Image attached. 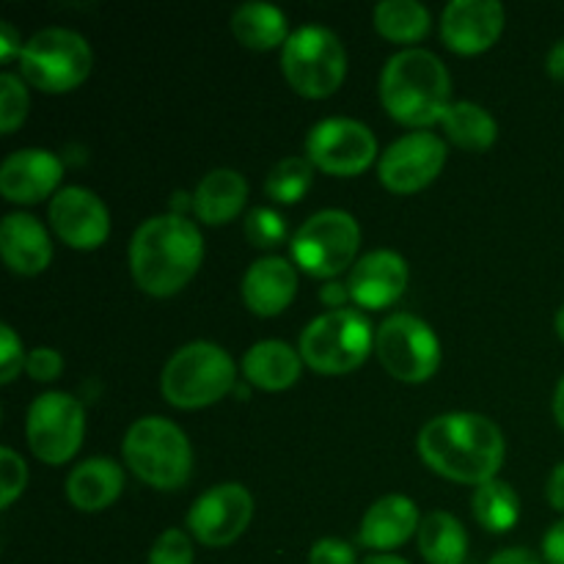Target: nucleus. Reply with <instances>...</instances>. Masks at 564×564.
<instances>
[{
  "mask_svg": "<svg viewBox=\"0 0 564 564\" xmlns=\"http://www.w3.org/2000/svg\"><path fill=\"white\" fill-rule=\"evenodd\" d=\"M253 518V499L242 485L224 482L209 488L193 501L187 512V529L209 549L231 545L248 529Z\"/></svg>",
  "mask_w": 564,
  "mask_h": 564,
  "instance_id": "obj_13",
  "label": "nucleus"
},
{
  "mask_svg": "<svg viewBox=\"0 0 564 564\" xmlns=\"http://www.w3.org/2000/svg\"><path fill=\"white\" fill-rule=\"evenodd\" d=\"M505 31V6L499 0H452L441 14V36L460 55L485 53Z\"/></svg>",
  "mask_w": 564,
  "mask_h": 564,
  "instance_id": "obj_16",
  "label": "nucleus"
},
{
  "mask_svg": "<svg viewBox=\"0 0 564 564\" xmlns=\"http://www.w3.org/2000/svg\"><path fill=\"white\" fill-rule=\"evenodd\" d=\"M554 416L560 422V427L564 430V378L556 386V394H554Z\"/></svg>",
  "mask_w": 564,
  "mask_h": 564,
  "instance_id": "obj_44",
  "label": "nucleus"
},
{
  "mask_svg": "<svg viewBox=\"0 0 564 564\" xmlns=\"http://www.w3.org/2000/svg\"><path fill=\"white\" fill-rule=\"evenodd\" d=\"M50 224L66 246L94 251L110 235V213L88 187H61L50 202Z\"/></svg>",
  "mask_w": 564,
  "mask_h": 564,
  "instance_id": "obj_15",
  "label": "nucleus"
},
{
  "mask_svg": "<svg viewBox=\"0 0 564 564\" xmlns=\"http://www.w3.org/2000/svg\"><path fill=\"white\" fill-rule=\"evenodd\" d=\"M301 350H292L286 341L264 339L257 341L242 358V375L251 386L264 391H284L301 378Z\"/></svg>",
  "mask_w": 564,
  "mask_h": 564,
  "instance_id": "obj_24",
  "label": "nucleus"
},
{
  "mask_svg": "<svg viewBox=\"0 0 564 564\" xmlns=\"http://www.w3.org/2000/svg\"><path fill=\"white\" fill-rule=\"evenodd\" d=\"M375 28L400 44L419 42L430 31V11L416 0H383L375 6Z\"/></svg>",
  "mask_w": 564,
  "mask_h": 564,
  "instance_id": "obj_29",
  "label": "nucleus"
},
{
  "mask_svg": "<svg viewBox=\"0 0 564 564\" xmlns=\"http://www.w3.org/2000/svg\"><path fill=\"white\" fill-rule=\"evenodd\" d=\"M419 551L427 564H463L468 554V534L452 512L435 510L422 518Z\"/></svg>",
  "mask_w": 564,
  "mask_h": 564,
  "instance_id": "obj_26",
  "label": "nucleus"
},
{
  "mask_svg": "<svg viewBox=\"0 0 564 564\" xmlns=\"http://www.w3.org/2000/svg\"><path fill=\"white\" fill-rule=\"evenodd\" d=\"M25 350L11 325H0V383H11L25 367Z\"/></svg>",
  "mask_w": 564,
  "mask_h": 564,
  "instance_id": "obj_35",
  "label": "nucleus"
},
{
  "mask_svg": "<svg viewBox=\"0 0 564 564\" xmlns=\"http://www.w3.org/2000/svg\"><path fill=\"white\" fill-rule=\"evenodd\" d=\"M281 72L301 97H330L347 75L345 44L323 25L297 28L281 50Z\"/></svg>",
  "mask_w": 564,
  "mask_h": 564,
  "instance_id": "obj_7",
  "label": "nucleus"
},
{
  "mask_svg": "<svg viewBox=\"0 0 564 564\" xmlns=\"http://www.w3.org/2000/svg\"><path fill=\"white\" fill-rule=\"evenodd\" d=\"M28 468L22 457L11 446L0 449V507L14 505L17 496L25 490Z\"/></svg>",
  "mask_w": 564,
  "mask_h": 564,
  "instance_id": "obj_34",
  "label": "nucleus"
},
{
  "mask_svg": "<svg viewBox=\"0 0 564 564\" xmlns=\"http://www.w3.org/2000/svg\"><path fill=\"white\" fill-rule=\"evenodd\" d=\"M248 198V182L235 169H213L193 193V213L209 226L235 220L242 213Z\"/></svg>",
  "mask_w": 564,
  "mask_h": 564,
  "instance_id": "obj_23",
  "label": "nucleus"
},
{
  "mask_svg": "<svg viewBox=\"0 0 564 564\" xmlns=\"http://www.w3.org/2000/svg\"><path fill=\"white\" fill-rule=\"evenodd\" d=\"M543 560L545 564H564V518L545 532Z\"/></svg>",
  "mask_w": 564,
  "mask_h": 564,
  "instance_id": "obj_38",
  "label": "nucleus"
},
{
  "mask_svg": "<svg viewBox=\"0 0 564 564\" xmlns=\"http://www.w3.org/2000/svg\"><path fill=\"white\" fill-rule=\"evenodd\" d=\"M297 292V273L290 259L262 257L242 275V301L259 317H275L292 303Z\"/></svg>",
  "mask_w": 564,
  "mask_h": 564,
  "instance_id": "obj_19",
  "label": "nucleus"
},
{
  "mask_svg": "<svg viewBox=\"0 0 564 564\" xmlns=\"http://www.w3.org/2000/svg\"><path fill=\"white\" fill-rule=\"evenodd\" d=\"M28 116V88L22 77L3 72L0 75V130L9 135Z\"/></svg>",
  "mask_w": 564,
  "mask_h": 564,
  "instance_id": "obj_31",
  "label": "nucleus"
},
{
  "mask_svg": "<svg viewBox=\"0 0 564 564\" xmlns=\"http://www.w3.org/2000/svg\"><path fill=\"white\" fill-rule=\"evenodd\" d=\"M314 165L308 158H284L270 169L264 193L279 204H297L312 187Z\"/></svg>",
  "mask_w": 564,
  "mask_h": 564,
  "instance_id": "obj_30",
  "label": "nucleus"
},
{
  "mask_svg": "<svg viewBox=\"0 0 564 564\" xmlns=\"http://www.w3.org/2000/svg\"><path fill=\"white\" fill-rule=\"evenodd\" d=\"M124 463L152 488L176 490L193 474L191 441L171 419L143 416L127 430Z\"/></svg>",
  "mask_w": 564,
  "mask_h": 564,
  "instance_id": "obj_4",
  "label": "nucleus"
},
{
  "mask_svg": "<svg viewBox=\"0 0 564 564\" xmlns=\"http://www.w3.org/2000/svg\"><path fill=\"white\" fill-rule=\"evenodd\" d=\"M364 564H411V562L400 560V556H394V554H372Z\"/></svg>",
  "mask_w": 564,
  "mask_h": 564,
  "instance_id": "obj_45",
  "label": "nucleus"
},
{
  "mask_svg": "<svg viewBox=\"0 0 564 564\" xmlns=\"http://www.w3.org/2000/svg\"><path fill=\"white\" fill-rule=\"evenodd\" d=\"M319 297H323L325 303H330V306H334V312H336V308H341V303L350 297V290H347V286H341V284H328V286H323Z\"/></svg>",
  "mask_w": 564,
  "mask_h": 564,
  "instance_id": "obj_43",
  "label": "nucleus"
},
{
  "mask_svg": "<svg viewBox=\"0 0 564 564\" xmlns=\"http://www.w3.org/2000/svg\"><path fill=\"white\" fill-rule=\"evenodd\" d=\"M308 564H358L356 551L339 538H323L308 551Z\"/></svg>",
  "mask_w": 564,
  "mask_h": 564,
  "instance_id": "obj_37",
  "label": "nucleus"
},
{
  "mask_svg": "<svg viewBox=\"0 0 564 564\" xmlns=\"http://www.w3.org/2000/svg\"><path fill=\"white\" fill-rule=\"evenodd\" d=\"M0 253L9 270L20 275H36L47 270L53 259V242L47 229L33 215L11 213L0 224Z\"/></svg>",
  "mask_w": 564,
  "mask_h": 564,
  "instance_id": "obj_20",
  "label": "nucleus"
},
{
  "mask_svg": "<svg viewBox=\"0 0 564 564\" xmlns=\"http://www.w3.org/2000/svg\"><path fill=\"white\" fill-rule=\"evenodd\" d=\"M91 61V47L80 33L69 28H44L22 47L20 69L39 91L64 94L86 80Z\"/></svg>",
  "mask_w": 564,
  "mask_h": 564,
  "instance_id": "obj_8",
  "label": "nucleus"
},
{
  "mask_svg": "<svg viewBox=\"0 0 564 564\" xmlns=\"http://www.w3.org/2000/svg\"><path fill=\"white\" fill-rule=\"evenodd\" d=\"M124 488V471L110 457H88L72 468L66 499L80 512H99L113 505Z\"/></svg>",
  "mask_w": 564,
  "mask_h": 564,
  "instance_id": "obj_22",
  "label": "nucleus"
},
{
  "mask_svg": "<svg viewBox=\"0 0 564 564\" xmlns=\"http://www.w3.org/2000/svg\"><path fill=\"white\" fill-rule=\"evenodd\" d=\"M419 527L422 521H419L416 505L408 496L391 494L369 507L358 529V540L372 551H391L419 534Z\"/></svg>",
  "mask_w": 564,
  "mask_h": 564,
  "instance_id": "obj_21",
  "label": "nucleus"
},
{
  "mask_svg": "<svg viewBox=\"0 0 564 564\" xmlns=\"http://www.w3.org/2000/svg\"><path fill=\"white\" fill-rule=\"evenodd\" d=\"M378 138L364 121L323 119L312 127L306 138V158L319 171L334 176H356L375 163Z\"/></svg>",
  "mask_w": 564,
  "mask_h": 564,
  "instance_id": "obj_12",
  "label": "nucleus"
},
{
  "mask_svg": "<svg viewBox=\"0 0 564 564\" xmlns=\"http://www.w3.org/2000/svg\"><path fill=\"white\" fill-rule=\"evenodd\" d=\"M416 446L435 474L477 488L496 479L507 452L505 435L488 416L463 411L430 419Z\"/></svg>",
  "mask_w": 564,
  "mask_h": 564,
  "instance_id": "obj_1",
  "label": "nucleus"
},
{
  "mask_svg": "<svg viewBox=\"0 0 564 564\" xmlns=\"http://www.w3.org/2000/svg\"><path fill=\"white\" fill-rule=\"evenodd\" d=\"M441 124H444L449 141L455 147L468 149V152H485V149L494 147L496 135H499V124H496L494 116L482 105L468 102V99L452 102Z\"/></svg>",
  "mask_w": 564,
  "mask_h": 564,
  "instance_id": "obj_27",
  "label": "nucleus"
},
{
  "mask_svg": "<svg viewBox=\"0 0 564 564\" xmlns=\"http://www.w3.org/2000/svg\"><path fill=\"white\" fill-rule=\"evenodd\" d=\"M246 237L257 248H275L284 242L286 237V224L275 209L257 207L248 213L246 218Z\"/></svg>",
  "mask_w": 564,
  "mask_h": 564,
  "instance_id": "obj_32",
  "label": "nucleus"
},
{
  "mask_svg": "<svg viewBox=\"0 0 564 564\" xmlns=\"http://www.w3.org/2000/svg\"><path fill=\"white\" fill-rule=\"evenodd\" d=\"M193 540L182 529H165L149 551V564H193Z\"/></svg>",
  "mask_w": 564,
  "mask_h": 564,
  "instance_id": "obj_33",
  "label": "nucleus"
},
{
  "mask_svg": "<svg viewBox=\"0 0 564 564\" xmlns=\"http://www.w3.org/2000/svg\"><path fill=\"white\" fill-rule=\"evenodd\" d=\"M202 259V231L182 213L143 220L132 235L130 273L147 295H176L198 273Z\"/></svg>",
  "mask_w": 564,
  "mask_h": 564,
  "instance_id": "obj_2",
  "label": "nucleus"
},
{
  "mask_svg": "<svg viewBox=\"0 0 564 564\" xmlns=\"http://www.w3.org/2000/svg\"><path fill=\"white\" fill-rule=\"evenodd\" d=\"M22 47H25V44H22L20 36H17L14 25H11V22H6V20L0 22V61H11L14 55L20 58Z\"/></svg>",
  "mask_w": 564,
  "mask_h": 564,
  "instance_id": "obj_39",
  "label": "nucleus"
},
{
  "mask_svg": "<svg viewBox=\"0 0 564 564\" xmlns=\"http://www.w3.org/2000/svg\"><path fill=\"white\" fill-rule=\"evenodd\" d=\"M408 286V262L397 251L380 248L352 264L347 290L361 308H389Z\"/></svg>",
  "mask_w": 564,
  "mask_h": 564,
  "instance_id": "obj_18",
  "label": "nucleus"
},
{
  "mask_svg": "<svg viewBox=\"0 0 564 564\" xmlns=\"http://www.w3.org/2000/svg\"><path fill=\"white\" fill-rule=\"evenodd\" d=\"M237 367L224 347L191 341L169 358L163 369V397L176 408H207L235 389Z\"/></svg>",
  "mask_w": 564,
  "mask_h": 564,
  "instance_id": "obj_5",
  "label": "nucleus"
},
{
  "mask_svg": "<svg viewBox=\"0 0 564 564\" xmlns=\"http://www.w3.org/2000/svg\"><path fill=\"white\" fill-rule=\"evenodd\" d=\"M290 246L303 273L330 279L352 264L361 246V229L345 209H319L292 235Z\"/></svg>",
  "mask_w": 564,
  "mask_h": 564,
  "instance_id": "obj_9",
  "label": "nucleus"
},
{
  "mask_svg": "<svg viewBox=\"0 0 564 564\" xmlns=\"http://www.w3.org/2000/svg\"><path fill=\"white\" fill-rule=\"evenodd\" d=\"M375 347V330L356 308H336L301 334L303 364L319 375H347L361 367Z\"/></svg>",
  "mask_w": 564,
  "mask_h": 564,
  "instance_id": "obj_6",
  "label": "nucleus"
},
{
  "mask_svg": "<svg viewBox=\"0 0 564 564\" xmlns=\"http://www.w3.org/2000/svg\"><path fill=\"white\" fill-rule=\"evenodd\" d=\"M28 446L47 466H64L77 455L86 435V411L64 391H47L28 408Z\"/></svg>",
  "mask_w": 564,
  "mask_h": 564,
  "instance_id": "obj_11",
  "label": "nucleus"
},
{
  "mask_svg": "<svg viewBox=\"0 0 564 564\" xmlns=\"http://www.w3.org/2000/svg\"><path fill=\"white\" fill-rule=\"evenodd\" d=\"M61 369H64V358H61L58 350H53V347H36V350L28 352L25 372L31 375L33 380H39V383L55 380L61 375Z\"/></svg>",
  "mask_w": 564,
  "mask_h": 564,
  "instance_id": "obj_36",
  "label": "nucleus"
},
{
  "mask_svg": "<svg viewBox=\"0 0 564 564\" xmlns=\"http://www.w3.org/2000/svg\"><path fill=\"white\" fill-rule=\"evenodd\" d=\"M545 496H549L551 507H554L556 512H564V460L554 468V471H551Z\"/></svg>",
  "mask_w": 564,
  "mask_h": 564,
  "instance_id": "obj_40",
  "label": "nucleus"
},
{
  "mask_svg": "<svg viewBox=\"0 0 564 564\" xmlns=\"http://www.w3.org/2000/svg\"><path fill=\"white\" fill-rule=\"evenodd\" d=\"M471 507L479 527H485L494 534L510 532L518 523V518H521V501H518V494L512 490V485L501 482V479H490V482L479 485L477 494H474Z\"/></svg>",
  "mask_w": 564,
  "mask_h": 564,
  "instance_id": "obj_28",
  "label": "nucleus"
},
{
  "mask_svg": "<svg viewBox=\"0 0 564 564\" xmlns=\"http://www.w3.org/2000/svg\"><path fill=\"white\" fill-rule=\"evenodd\" d=\"M375 352L389 375L405 383H424L441 367V341L424 319L391 314L375 330Z\"/></svg>",
  "mask_w": 564,
  "mask_h": 564,
  "instance_id": "obj_10",
  "label": "nucleus"
},
{
  "mask_svg": "<svg viewBox=\"0 0 564 564\" xmlns=\"http://www.w3.org/2000/svg\"><path fill=\"white\" fill-rule=\"evenodd\" d=\"M446 143L435 132L416 130L397 138L378 163V176L391 193H416L441 174Z\"/></svg>",
  "mask_w": 564,
  "mask_h": 564,
  "instance_id": "obj_14",
  "label": "nucleus"
},
{
  "mask_svg": "<svg viewBox=\"0 0 564 564\" xmlns=\"http://www.w3.org/2000/svg\"><path fill=\"white\" fill-rule=\"evenodd\" d=\"M61 176L64 163L53 152L20 149L0 165V193L14 204H36L61 185Z\"/></svg>",
  "mask_w": 564,
  "mask_h": 564,
  "instance_id": "obj_17",
  "label": "nucleus"
},
{
  "mask_svg": "<svg viewBox=\"0 0 564 564\" xmlns=\"http://www.w3.org/2000/svg\"><path fill=\"white\" fill-rule=\"evenodd\" d=\"M231 31L246 47L273 50L290 39V20L279 6L242 3L231 14Z\"/></svg>",
  "mask_w": 564,
  "mask_h": 564,
  "instance_id": "obj_25",
  "label": "nucleus"
},
{
  "mask_svg": "<svg viewBox=\"0 0 564 564\" xmlns=\"http://www.w3.org/2000/svg\"><path fill=\"white\" fill-rule=\"evenodd\" d=\"M452 80L444 61L422 47L391 55L380 75V99L391 119L408 127H430L449 108Z\"/></svg>",
  "mask_w": 564,
  "mask_h": 564,
  "instance_id": "obj_3",
  "label": "nucleus"
},
{
  "mask_svg": "<svg viewBox=\"0 0 564 564\" xmlns=\"http://www.w3.org/2000/svg\"><path fill=\"white\" fill-rule=\"evenodd\" d=\"M488 564H545V562H540V556H534L532 551L527 549H507V551H499V554H496Z\"/></svg>",
  "mask_w": 564,
  "mask_h": 564,
  "instance_id": "obj_41",
  "label": "nucleus"
},
{
  "mask_svg": "<svg viewBox=\"0 0 564 564\" xmlns=\"http://www.w3.org/2000/svg\"><path fill=\"white\" fill-rule=\"evenodd\" d=\"M545 69H549V75L554 77V80H562L564 83V39L551 47L549 58H545Z\"/></svg>",
  "mask_w": 564,
  "mask_h": 564,
  "instance_id": "obj_42",
  "label": "nucleus"
},
{
  "mask_svg": "<svg viewBox=\"0 0 564 564\" xmlns=\"http://www.w3.org/2000/svg\"><path fill=\"white\" fill-rule=\"evenodd\" d=\"M556 334H560V339L564 341V306L556 312Z\"/></svg>",
  "mask_w": 564,
  "mask_h": 564,
  "instance_id": "obj_46",
  "label": "nucleus"
}]
</instances>
